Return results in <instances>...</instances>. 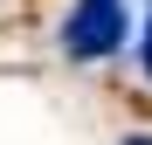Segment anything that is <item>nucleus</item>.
Returning a JSON list of instances; mask_svg holds the SVG:
<instances>
[{"label":"nucleus","instance_id":"obj_1","mask_svg":"<svg viewBox=\"0 0 152 145\" xmlns=\"http://www.w3.org/2000/svg\"><path fill=\"white\" fill-rule=\"evenodd\" d=\"M124 0H76V14H69V28H62V48L76 62H104L124 48Z\"/></svg>","mask_w":152,"mask_h":145},{"label":"nucleus","instance_id":"obj_2","mask_svg":"<svg viewBox=\"0 0 152 145\" xmlns=\"http://www.w3.org/2000/svg\"><path fill=\"white\" fill-rule=\"evenodd\" d=\"M145 7H152V0H145ZM145 76H152V21H145Z\"/></svg>","mask_w":152,"mask_h":145},{"label":"nucleus","instance_id":"obj_3","mask_svg":"<svg viewBox=\"0 0 152 145\" xmlns=\"http://www.w3.org/2000/svg\"><path fill=\"white\" fill-rule=\"evenodd\" d=\"M124 145H152V138H124Z\"/></svg>","mask_w":152,"mask_h":145}]
</instances>
